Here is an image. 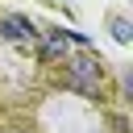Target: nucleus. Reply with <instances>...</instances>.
<instances>
[{"label": "nucleus", "mask_w": 133, "mask_h": 133, "mask_svg": "<svg viewBox=\"0 0 133 133\" xmlns=\"http://www.w3.org/2000/svg\"><path fill=\"white\" fill-rule=\"evenodd\" d=\"M0 37H8V42H29V37H37V29H33V21H25V17H4V21H0Z\"/></svg>", "instance_id": "obj_2"}, {"label": "nucleus", "mask_w": 133, "mask_h": 133, "mask_svg": "<svg viewBox=\"0 0 133 133\" xmlns=\"http://www.w3.org/2000/svg\"><path fill=\"white\" fill-rule=\"evenodd\" d=\"M112 37H116V42H121V46H125V42H129V37H133V25H129V21H125V17H112Z\"/></svg>", "instance_id": "obj_4"}, {"label": "nucleus", "mask_w": 133, "mask_h": 133, "mask_svg": "<svg viewBox=\"0 0 133 133\" xmlns=\"http://www.w3.org/2000/svg\"><path fill=\"white\" fill-rule=\"evenodd\" d=\"M42 50H46V58H66V29L42 33Z\"/></svg>", "instance_id": "obj_3"}, {"label": "nucleus", "mask_w": 133, "mask_h": 133, "mask_svg": "<svg viewBox=\"0 0 133 133\" xmlns=\"http://www.w3.org/2000/svg\"><path fill=\"white\" fill-rule=\"evenodd\" d=\"M100 79H104V62L91 50L66 54V87H75L83 96H100Z\"/></svg>", "instance_id": "obj_1"}]
</instances>
